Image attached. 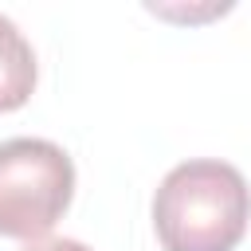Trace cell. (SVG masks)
Returning <instances> with one entry per match:
<instances>
[{"mask_svg":"<svg viewBox=\"0 0 251 251\" xmlns=\"http://www.w3.org/2000/svg\"><path fill=\"white\" fill-rule=\"evenodd\" d=\"M251 220V188L227 161H184L153 196L165 251H235Z\"/></svg>","mask_w":251,"mask_h":251,"instance_id":"6da1fadb","label":"cell"},{"mask_svg":"<svg viewBox=\"0 0 251 251\" xmlns=\"http://www.w3.org/2000/svg\"><path fill=\"white\" fill-rule=\"evenodd\" d=\"M75 165L43 137L0 141V235L39 243L71 208Z\"/></svg>","mask_w":251,"mask_h":251,"instance_id":"7a4b0ae2","label":"cell"},{"mask_svg":"<svg viewBox=\"0 0 251 251\" xmlns=\"http://www.w3.org/2000/svg\"><path fill=\"white\" fill-rule=\"evenodd\" d=\"M35 90V51L24 31L0 16V114L20 110Z\"/></svg>","mask_w":251,"mask_h":251,"instance_id":"3957f363","label":"cell"},{"mask_svg":"<svg viewBox=\"0 0 251 251\" xmlns=\"http://www.w3.org/2000/svg\"><path fill=\"white\" fill-rule=\"evenodd\" d=\"M24 251H90V247L78 239H39V243H27Z\"/></svg>","mask_w":251,"mask_h":251,"instance_id":"277c9868","label":"cell"}]
</instances>
